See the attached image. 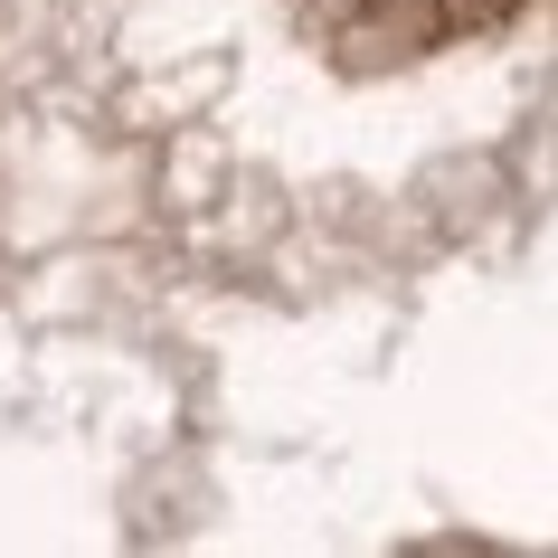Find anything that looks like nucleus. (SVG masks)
I'll use <instances>...</instances> for the list:
<instances>
[{"instance_id":"1","label":"nucleus","mask_w":558,"mask_h":558,"mask_svg":"<svg viewBox=\"0 0 558 558\" xmlns=\"http://www.w3.org/2000/svg\"><path fill=\"white\" fill-rule=\"evenodd\" d=\"M436 38H454L445 0H360L351 20L331 29V48L351 66H408V58H426Z\"/></svg>"},{"instance_id":"2","label":"nucleus","mask_w":558,"mask_h":558,"mask_svg":"<svg viewBox=\"0 0 558 558\" xmlns=\"http://www.w3.org/2000/svg\"><path fill=\"white\" fill-rule=\"evenodd\" d=\"M511 10H521V0H445V20H454V29H501Z\"/></svg>"},{"instance_id":"3","label":"nucleus","mask_w":558,"mask_h":558,"mask_svg":"<svg viewBox=\"0 0 558 558\" xmlns=\"http://www.w3.org/2000/svg\"><path fill=\"white\" fill-rule=\"evenodd\" d=\"M313 10H323V20H331V29H341V20H351V10H360V0H313Z\"/></svg>"}]
</instances>
